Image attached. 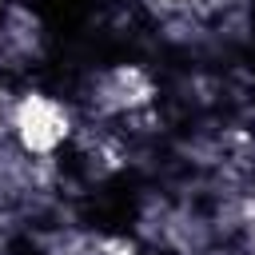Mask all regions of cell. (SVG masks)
Here are the masks:
<instances>
[{
    "label": "cell",
    "instance_id": "6da1fadb",
    "mask_svg": "<svg viewBox=\"0 0 255 255\" xmlns=\"http://www.w3.org/2000/svg\"><path fill=\"white\" fill-rule=\"evenodd\" d=\"M8 135L32 159H56L76 139V116L48 92H20L8 104Z\"/></svg>",
    "mask_w": 255,
    "mask_h": 255
},
{
    "label": "cell",
    "instance_id": "7a4b0ae2",
    "mask_svg": "<svg viewBox=\"0 0 255 255\" xmlns=\"http://www.w3.org/2000/svg\"><path fill=\"white\" fill-rule=\"evenodd\" d=\"M84 96L100 120H135L155 104V80L139 64H112L88 76Z\"/></svg>",
    "mask_w": 255,
    "mask_h": 255
}]
</instances>
